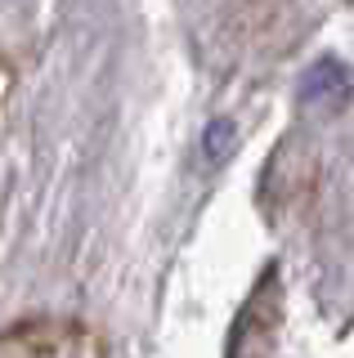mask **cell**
Segmentation results:
<instances>
[{"instance_id":"1","label":"cell","mask_w":354,"mask_h":358,"mask_svg":"<svg viewBox=\"0 0 354 358\" xmlns=\"http://www.w3.org/2000/svg\"><path fill=\"white\" fill-rule=\"evenodd\" d=\"M5 76H9V54L0 50V85H5Z\"/></svg>"}]
</instances>
